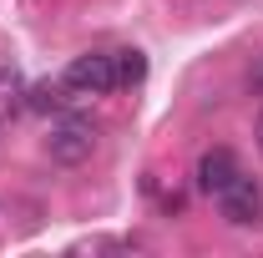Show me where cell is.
<instances>
[{"instance_id":"9","label":"cell","mask_w":263,"mask_h":258,"mask_svg":"<svg viewBox=\"0 0 263 258\" xmlns=\"http://www.w3.org/2000/svg\"><path fill=\"white\" fill-rule=\"evenodd\" d=\"M258 152H263V117H258Z\"/></svg>"},{"instance_id":"7","label":"cell","mask_w":263,"mask_h":258,"mask_svg":"<svg viewBox=\"0 0 263 258\" xmlns=\"http://www.w3.org/2000/svg\"><path fill=\"white\" fill-rule=\"evenodd\" d=\"M142 76H147V56L142 51H117V81L122 86H137Z\"/></svg>"},{"instance_id":"1","label":"cell","mask_w":263,"mask_h":258,"mask_svg":"<svg viewBox=\"0 0 263 258\" xmlns=\"http://www.w3.org/2000/svg\"><path fill=\"white\" fill-rule=\"evenodd\" d=\"M66 91L71 97H106V91H117L122 81H117V51H86V56H76V61L66 66Z\"/></svg>"},{"instance_id":"2","label":"cell","mask_w":263,"mask_h":258,"mask_svg":"<svg viewBox=\"0 0 263 258\" xmlns=\"http://www.w3.org/2000/svg\"><path fill=\"white\" fill-rule=\"evenodd\" d=\"M91 152H97V127H91L86 117H66V122H56L51 137H46V157L61 162V167H81Z\"/></svg>"},{"instance_id":"4","label":"cell","mask_w":263,"mask_h":258,"mask_svg":"<svg viewBox=\"0 0 263 258\" xmlns=\"http://www.w3.org/2000/svg\"><path fill=\"white\" fill-rule=\"evenodd\" d=\"M238 172H243V167H238V157H233L228 147H213V152H202V157H197V188H202L208 197H218Z\"/></svg>"},{"instance_id":"5","label":"cell","mask_w":263,"mask_h":258,"mask_svg":"<svg viewBox=\"0 0 263 258\" xmlns=\"http://www.w3.org/2000/svg\"><path fill=\"white\" fill-rule=\"evenodd\" d=\"M66 106V81H41L26 91V112H61Z\"/></svg>"},{"instance_id":"3","label":"cell","mask_w":263,"mask_h":258,"mask_svg":"<svg viewBox=\"0 0 263 258\" xmlns=\"http://www.w3.org/2000/svg\"><path fill=\"white\" fill-rule=\"evenodd\" d=\"M218 202V213H223V223H233V228H253V223H263V193H258V182L253 177H233L223 193L213 197Z\"/></svg>"},{"instance_id":"6","label":"cell","mask_w":263,"mask_h":258,"mask_svg":"<svg viewBox=\"0 0 263 258\" xmlns=\"http://www.w3.org/2000/svg\"><path fill=\"white\" fill-rule=\"evenodd\" d=\"M21 106H26V86H21V76H15V71H0V127H5Z\"/></svg>"},{"instance_id":"8","label":"cell","mask_w":263,"mask_h":258,"mask_svg":"<svg viewBox=\"0 0 263 258\" xmlns=\"http://www.w3.org/2000/svg\"><path fill=\"white\" fill-rule=\"evenodd\" d=\"M253 86H258V91H263V66H258V71H253Z\"/></svg>"}]
</instances>
